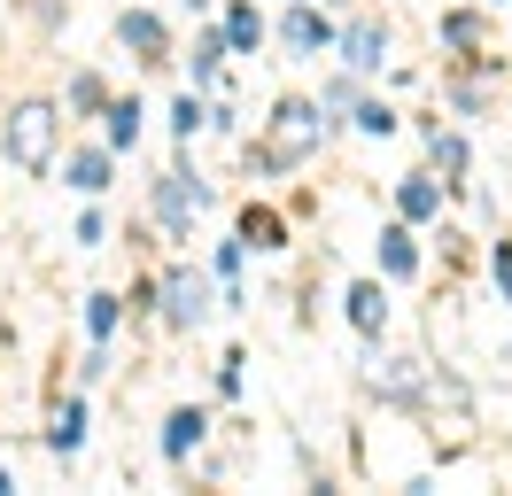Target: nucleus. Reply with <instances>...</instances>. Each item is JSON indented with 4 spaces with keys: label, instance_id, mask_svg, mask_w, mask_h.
Returning <instances> with one entry per match:
<instances>
[{
    "label": "nucleus",
    "instance_id": "f257e3e1",
    "mask_svg": "<svg viewBox=\"0 0 512 496\" xmlns=\"http://www.w3.org/2000/svg\"><path fill=\"white\" fill-rule=\"evenodd\" d=\"M326 140V117H319V101H280L272 109V124H264V148H256V163L264 171H295L303 155Z\"/></svg>",
    "mask_w": 512,
    "mask_h": 496
},
{
    "label": "nucleus",
    "instance_id": "f03ea898",
    "mask_svg": "<svg viewBox=\"0 0 512 496\" xmlns=\"http://www.w3.org/2000/svg\"><path fill=\"white\" fill-rule=\"evenodd\" d=\"M8 163L32 171V179L55 163V109H47V101H24V109L8 117Z\"/></svg>",
    "mask_w": 512,
    "mask_h": 496
},
{
    "label": "nucleus",
    "instance_id": "7ed1b4c3",
    "mask_svg": "<svg viewBox=\"0 0 512 496\" xmlns=\"http://www.w3.org/2000/svg\"><path fill=\"white\" fill-rule=\"evenodd\" d=\"M373 396H388V403L435 396V372H427V357H373Z\"/></svg>",
    "mask_w": 512,
    "mask_h": 496
},
{
    "label": "nucleus",
    "instance_id": "20e7f679",
    "mask_svg": "<svg viewBox=\"0 0 512 496\" xmlns=\"http://www.w3.org/2000/svg\"><path fill=\"white\" fill-rule=\"evenodd\" d=\"M194 210H202V186H194L187 171H163V179H156V217H163V233H187Z\"/></svg>",
    "mask_w": 512,
    "mask_h": 496
},
{
    "label": "nucleus",
    "instance_id": "39448f33",
    "mask_svg": "<svg viewBox=\"0 0 512 496\" xmlns=\"http://www.w3.org/2000/svg\"><path fill=\"white\" fill-rule=\"evenodd\" d=\"M163 295H171V318H179V326H202V318H210V287H202L194 272H171Z\"/></svg>",
    "mask_w": 512,
    "mask_h": 496
},
{
    "label": "nucleus",
    "instance_id": "423d86ee",
    "mask_svg": "<svg viewBox=\"0 0 512 496\" xmlns=\"http://www.w3.org/2000/svg\"><path fill=\"white\" fill-rule=\"evenodd\" d=\"M117 39H125V47H140L148 62H163V47H171V39H163V24L148 16V8H125V16H117Z\"/></svg>",
    "mask_w": 512,
    "mask_h": 496
},
{
    "label": "nucleus",
    "instance_id": "0eeeda50",
    "mask_svg": "<svg viewBox=\"0 0 512 496\" xmlns=\"http://www.w3.org/2000/svg\"><path fill=\"white\" fill-rule=\"evenodd\" d=\"M381 55H388V31L381 24H350V31H342V62H350V70H381Z\"/></svg>",
    "mask_w": 512,
    "mask_h": 496
},
{
    "label": "nucleus",
    "instance_id": "6e6552de",
    "mask_svg": "<svg viewBox=\"0 0 512 496\" xmlns=\"http://www.w3.org/2000/svg\"><path fill=\"white\" fill-rule=\"evenodd\" d=\"M280 39H288L295 55H319V47H334V31H326V16H311V8H295L288 24H280Z\"/></svg>",
    "mask_w": 512,
    "mask_h": 496
},
{
    "label": "nucleus",
    "instance_id": "1a4fd4ad",
    "mask_svg": "<svg viewBox=\"0 0 512 496\" xmlns=\"http://www.w3.org/2000/svg\"><path fill=\"white\" fill-rule=\"evenodd\" d=\"M350 326H357V334H381V326H388V303H381L373 279H357V287H350Z\"/></svg>",
    "mask_w": 512,
    "mask_h": 496
},
{
    "label": "nucleus",
    "instance_id": "9d476101",
    "mask_svg": "<svg viewBox=\"0 0 512 496\" xmlns=\"http://www.w3.org/2000/svg\"><path fill=\"white\" fill-rule=\"evenodd\" d=\"M202 427H210L202 411H171V419H163V458H187L194 442H202Z\"/></svg>",
    "mask_w": 512,
    "mask_h": 496
},
{
    "label": "nucleus",
    "instance_id": "9b49d317",
    "mask_svg": "<svg viewBox=\"0 0 512 496\" xmlns=\"http://www.w3.org/2000/svg\"><path fill=\"white\" fill-rule=\"evenodd\" d=\"M427 155H435V171H443V186H458V171H466V140L435 124V132H427Z\"/></svg>",
    "mask_w": 512,
    "mask_h": 496
},
{
    "label": "nucleus",
    "instance_id": "f8f14e48",
    "mask_svg": "<svg viewBox=\"0 0 512 496\" xmlns=\"http://www.w3.org/2000/svg\"><path fill=\"white\" fill-rule=\"evenodd\" d=\"M47 442H55L63 458H70V450H78V442H86V403H78V396H70L63 411H55V427H47Z\"/></svg>",
    "mask_w": 512,
    "mask_h": 496
},
{
    "label": "nucleus",
    "instance_id": "ddd939ff",
    "mask_svg": "<svg viewBox=\"0 0 512 496\" xmlns=\"http://www.w3.org/2000/svg\"><path fill=\"white\" fill-rule=\"evenodd\" d=\"M396 210H404V217H435V210H443L435 179H404V186H396Z\"/></svg>",
    "mask_w": 512,
    "mask_h": 496
},
{
    "label": "nucleus",
    "instance_id": "4468645a",
    "mask_svg": "<svg viewBox=\"0 0 512 496\" xmlns=\"http://www.w3.org/2000/svg\"><path fill=\"white\" fill-rule=\"evenodd\" d=\"M412 264H419V256H412V233H404V225H388V233H381V272L404 279Z\"/></svg>",
    "mask_w": 512,
    "mask_h": 496
},
{
    "label": "nucleus",
    "instance_id": "2eb2a0df",
    "mask_svg": "<svg viewBox=\"0 0 512 496\" xmlns=\"http://www.w3.org/2000/svg\"><path fill=\"white\" fill-rule=\"evenodd\" d=\"M280 210H241V241H256V248H280Z\"/></svg>",
    "mask_w": 512,
    "mask_h": 496
},
{
    "label": "nucleus",
    "instance_id": "dca6fc26",
    "mask_svg": "<svg viewBox=\"0 0 512 496\" xmlns=\"http://www.w3.org/2000/svg\"><path fill=\"white\" fill-rule=\"evenodd\" d=\"M70 186H78V194H101V186H109V155H78V163H70Z\"/></svg>",
    "mask_w": 512,
    "mask_h": 496
},
{
    "label": "nucleus",
    "instance_id": "f3484780",
    "mask_svg": "<svg viewBox=\"0 0 512 496\" xmlns=\"http://www.w3.org/2000/svg\"><path fill=\"white\" fill-rule=\"evenodd\" d=\"M140 140V101H117L109 109V148H132Z\"/></svg>",
    "mask_w": 512,
    "mask_h": 496
},
{
    "label": "nucleus",
    "instance_id": "a211bd4d",
    "mask_svg": "<svg viewBox=\"0 0 512 496\" xmlns=\"http://www.w3.org/2000/svg\"><path fill=\"white\" fill-rule=\"evenodd\" d=\"M256 39H264L256 8H233V16H225V47H256Z\"/></svg>",
    "mask_w": 512,
    "mask_h": 496
},
{
    "label": "nucleus",
    "instance_id": "6ab92c4d",
    "mask_svg": "<svg viewBox=\"0 0 512 496\" xmlns=\"http://www.w3.org/2000/svg\"><path fill=\"white\" fill-rule=\"evenodd\" d=\"M86 326H94V341L117 334V295H86Z\"/></svg>",
    "mask_w": 512,
    "mask_h": 496
},
{
    "label": "nucleus",
    "instance_id": "aec40b11",
    "mask_svg": "<svg viewBox=\"0 0 512 496\" xmlns=\"http://www.w3.org/2000/svg\"><path fill=\"white\" fill-rule=\"evenodd\" d=\"M443 39L450 47H481V16H443Z\"/></svg>",
    "mask_w": 512,
    "mask_h": 496
},
{
    "label": "nucleus",
    "instance_id": "412c9836",
    "mask_svg": "<svg viewBox=\"0 0 512 496\" xmlns=\"http://www.w3.org/2000/svg\"><path fill=\"white\" fill-rule=\"evenodd\" d=\"M202 117H210V109H202V101H194V93H187V101L171 109V124H179V140H194V124H202Z\"/></svg>",
    "mask_w": 512,
    "mask_h": 496
},
{
    "label": "nucleus",
    "instance_id": "4be33fe9",
    "mask_svg": "<svg viewBox=\"0 0 512 496\" xmlns=\"http://www.w3.org/2000/svg\"><path fill=\"white\" fill-rule=\"evenodd\" d=\"M218 55H225V39H202L194 47V78H218Z\"/></svg>",
    "mask_w": 512,
    "mask_h": 496
},
{
    "label": "nucleus",
    "instance_id": "5701e85b",
    "mask_svg": "<svg viewBox=\"0 0 512 496\" xmlns=\"http://www.w3.org/2000/svg\"><path fill=\"white\" fill-rule=\"evenodd\" d=\"M70 109H101V78H70Z\"/></svg>",
    "mask_w": 512,
    "mask_h": 496
},
{
    "label": "nucleus",
    "instance_id": "b1692460",
    "mask_svg": "<svg viewBox=\"0 0 512 496\" xmlns=\"http://www.w3.org/2000/svg\"><path fill=\"white\" fill-rule=\"evenodd\" d=\"M357 124H365V132H396V117H388L381 101H365V109H357Z\"/></svg>",
    "mask_w": 512,
    "mask_h": 496
},
{
    "label": "nucleus",
    "instance_id": "393cba45",
    "mask_svg": "<svg viewBox=\"0 0 512 496\" xmlns=\"http://www.w3.org/2000/svg\"><path fill=\"white\" fill-rule=\"evenodd\" d=\"M497 279H505V303H512V241L497 248Z\"/></svg>",
    "mask_w": 512,
    "mask_h": 496
}]
</instances>
